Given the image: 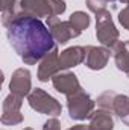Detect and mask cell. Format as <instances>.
I'll return each mask as SVG.
<instances>
[{
	"label": "cell",
	"mask_w": 129,
	"mask_h": 130,
	"mask_svg": "<svg viewBox=\"0 0 129 130\" xmlns=\"http://www.w3.org/2000/svg\"><path fill=\"white\" fill-rule=\"evenodd\" d=\"M8 39L12 48L24 59H41L52 47L53 36L43 21L23 17L12 21L8 27Z\"/></svg>",
	"instance_id": "cell-1"
}]
</instances>
